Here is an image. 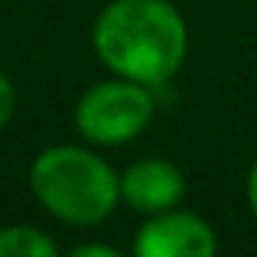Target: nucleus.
I'll return each instance as SVG.
<instances>
[{
  "instance_id": "obj_1",
  "label": "nucleus",
  "mask_w": 257,
  "mask_h": 257,
  "mask_svg": "<svg viewBox=\"0 0 257 257\" xmlns=\"http://www.w3.org/2000/svg\"><path fill=\"white\" fill-rule=\"evenodd\" d=\"M91 43L111 72L140 85H163L186 59L189 30L170 0H111Z\"/></svg>"
},
{
  "instance_id": "obj_2",
  "label": "nucleus",
  "mask_w": 257,
  "mask_h": 257,
  "mask_svg": "<svg viewBox=\"0 0 257 257\" xmlns=\"http://www.w3.org/2000/svg\"><path fill=\"white\" fill-rule=\"evenodd\" d=\"M30 186L39 205L69 225H98L120 199V176L85 147H49L33 160Z\"/></svg>"
},
{
  "instance_id": "obj_3",
  "label": "nucleus",
  "mask_w": 257,
  "mask_h": 257,
  "mask_svg": "<svg viewBox=\"0 0 257 257\" xmlns=\"http://www.w3.org/2000/svg\"><path fill=\"white\" fill-rule=\"evenodd\" d=\"M150 85H140L134 78H111L98 82L78 98L75 107V127L85 140L91 144H127L140 137L147 124L153 120L157 101L147 91Z\"/></svg>"
},
{
  "instance_id": "obj_4",
  "label": "nucleus",
  "mask_w": 257,
  "mask_h": 257,
  "mask_svg": "<svg viewBox=\"0 0 257 257\" xmlns=\"http://www.w3.org/2000/svg\"><path fill=\"white\" fill-rule=\"evenodd\" d=\"M134 251L137 257H212L218 251V238L205 218L166 208L144 221Z\"/></svg>"
},
{
  "instance_id": "obj_5",
  "label": "nucleus",
  "mask_w": 257,
  "mask_h": 257,
  "mask_svg": "<svg viewBox=\"0 0 257 257\" xmlns=\"http://www.w3.org/2000/svg\"><path fill=\"white\" fill-rule=\"evenodd\" d=\"M186 195V176L170 160H137L120 173V199L147 215L176 208Z\"/></svg>"
},
{
  "instance_id": "obj_6",
  "label": "nucleus",
  "mask_w": 257,
  "mask_h": 257,
  "mask_svg": "<svg viewBox=\"0 0 257 257\" xmlns=\"http://www.w3.org/2000/svg\"><path fill=\"white\" fill-rule=\"evenodd\" d=\"M59 247L46 231L33 225L0 228V257H56Z\"/></svg>"
},
{
  "instance_id": "obj_7",
  "label": "nucleus",
  "mask_w": 257,
  "mask_h": 257,
  "mask_svg": "<svg viewBox=\"0 0 257 257\" xmlns=\"http://www.w3.org/2000/svg\"><path fill=\"white\" fill-rule=\"evenodd\" d=\"M13 107H17V91H13L10 78L0 72V131H4L7 120L13 117Z\"/></svg>"
},
{
  "instance_id": "obj_8",
  "label": "nucleus",
  "mask_w": 257,
  "mask_h": 257,
  "mask_svg": "<svg viewBox=\"0 0 257 257\" xmlns=\"http://www.w3.org/2000/svg\"><path fill=\"white\" fill-rule=\"evenodd\" d=\"M69 254L72 257H120V251L111 244H75Z\"/></svg>"
},
{
  "instance_id": "obj_9",
  "label": "nucleus",
  "mask_w": 257,
  "mask_h": 257,
  "mask_svg": "<svg viewBox=\"0 0 257 257\" xmlns=\"http://www.w3.org/2000/svg\"><path fill=\"white\" fill-rule=\"evenodd\" d=\"M247 205H251V212L257 218V163L251 166V176H247Z\"/></svg>"
}]
</instances>
